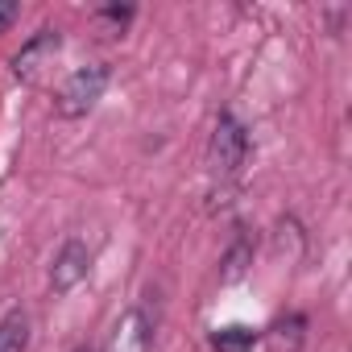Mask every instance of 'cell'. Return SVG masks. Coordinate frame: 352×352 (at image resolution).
Returning a JSON list of instances; mask_svg holds the SVG:
<instances>
[{"mask_svg": "<svg viewBox=\"0 0 352 352\" xmlns=\"http://www.w3.org/2000/svg\"><path fill=\"white\" fill-rule=\"evenodd\" d=\"M104 87H108V67H83V71H75V75L58 87L54 112L67 116V120L87 116V112L96 108V100L104 96Z\"/></svg>", "mask_w": 352, "mask_h": 352, "instance_id": "6da1fadb", "label": "cell"}, {"mask_svg": "<svg viewBox=\"0 0 352 352\" xmlns=\"http://www.w3.org/2000/svg\"><path fill=\"white\" fill-rule=\"evenodd\" d=\"M145 323H141V311H129L120 323H116V340H112V348L116 352H145L149 348V331H141Z\"/></svg>", "mask_w": 352, "mask_h": 352, "instance_id": "8992f818", "label": "cell"}, {"mask_svg": "<svg viewBox=\"0 0 352 352\" xmlns=\"http://www.w3.org/2000/svg\"><path fill=\"white\" fill-rule=\"evenodd\" d=\"M253 344H257V331H249V327H220L212 336L216 352H249Z\"/></svg>", "mask_w": 352, "mask_h": 352, "instance_id": "ba28073f", "label": "cell"}, {"mask_svg": "<svg viewBox=\"0 0 352 352\" xmlns=\"http://www.w3.org/2000/svg\"><path fill=\"white\" fill-rule=\"evenodd\" d=\"M87 245H79V241H67L63 245V253L54 257V270H50V290L54 294H67V290H75L83 278H87Z\"/></svg>", "mask_w": 352, "mask_h": 352, "instance_id": "3957f363", "label": "cell"}, {"mask_svg": "<svg viewBox=\"0 0 352 352\" xmlns=\"http://www.w3.org/2000/svg\"><path fill=\"white\" fill-rule=\"evenodd\" d=\"M302 336H307V319L302 315H282L265 331V344H270V352H302Z\"/></svg>", "mask_w": 352, "mask_h": 352, "instance_id": "5b68a950", "label": "cell"}, {"mask_svg": "<svg viewBox=\"0 0 352 352\" xmlns=\"http://www.w3.org/2000/svg\"><path fill=\"white\" fill-rule=\"evenodd\" d=\"M79 352H91V348H79Z\"/></svg>", "mask_w": 352, "mask_h": 352, "instance_id": "8fae6325", "label": "cell"}, {"mask_svg": "<svg viewBox=\"0 0 352 352\" xmlns=\"http://www.w3.org/2000/svg\"><path fill=\"white\" fill-rule=\"evenodd\" d=\"M245 153H249L245 129H241L232 116H220V124H216V133H212V166H216L220 174H236L241 162H245Z\"/></svg>", "mask_w": 352, "mask_h": 352, "instance_id": "7a4b0ae2", "label": "cell"}, {"mask_svg": "<svg viewBox=\"0 0 352 352\" xmlns=\"http://www.w3.org/2000/svg\"><path fill=\"white\" fill-rule=\"evenodd\" d=\"M13 17H17V9H13V5H0V30H5Z\"/></svg>", "mask_w": 352, "mask_h": 352, "instance_id": "30bf717a", "label": "cell"}, {"mask_svg": "<svg viewBox=\"0 0 352 352\" xmlns=\"http://www.w3.org/2000/svg\"><path fill=\"white\" fill-rule=\"evenodd\" d=\"M245 261H249V245H245V241H236V245H232V253L224 257V282H236V278L245 274Z\"/></svg>", "mask_w": 352, "mask_h": 352, "instance_id": "9c48e42d", "label": "cell"}, {"mask_svg": "<svg viewBox=\"0 0 352 352\" xmlns=\"http://www.w3.org/2000/svg\"><path fill=\"white\" fill-rule=\"evenodd\" d=\"M54 50H58V30H42V34L30 38V42L21 46V54L13 58V75H17V79H34V75L42 71V63H46Z\"/></svg>", "mask_w": 352, "mask_h": 352, "instance_id": "277c9868", "label": "cell"}, {"mask_svg": "<svg viewBox=\"0 0 352 352\" xmlns=\"http://www.w3.org/2000/svg\"><path fill=\"white\" fill-rule=\"evenodd\" d=\"M30 344V319L25 311H13L0 319V352H25Z\"/></svg>", "mask_w": 352, "mask_h": 352, "instance_id": "52a82bcc", "label": "cell"}]
</instances>
